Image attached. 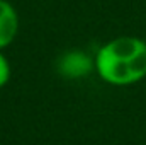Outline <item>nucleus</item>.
Here are the masks:
<instances>
[{"mask_svg":"<svg viewBox=\"0 0 146 145\" xmlns=\"http://www.w3.org/2000/svg\"><path fill=\"white\" fill-rule=\"evenodd\" d=\"M95 68L106 82L114 85L141 80L146 77V43L133 36L112 39L97 51Z\"/></svg>","mask_w":146,"mask_h":145,"instance_id":"nucleus-1","label":"nucleus"},{"mask_svg":"<svg viewBox=\"0 0 146 145\" xmlns=\"http://www.w3.org/2000/svg\"><path fill=\"white\" fill-rule=\"evenodd\" d=\"M90 68H92V60L80 51H73V53L65 55L60 62V70L66 77L85 75V73L90 72Z\"/></svg>","mask_w":146,"mask_h":145,"instance_id":"nucleus-3","label":"nucleus"},{"mask_svg":"<svg viewBox=\"0 0 146 145\" xmlns=\"http://www.w3.org/2000/svg\"><path fill=\"white\" fill-rule=\"evenodd\" d=\"M9 79H10V65L0 51V87H3L9 82Z\"/></svg>","mask_w":146,"mask_h":145,"instance_id":"nucleus-4","label":"nucleus"},{"mask_svg":"<svg viewBox=\"0 0 146 145\" xmlns=\"http://www.w3.org/2000/svg\"><path fill=\"white\" fill-rule=\"evenodd\" d=\"M17 29H19V19L15 9L7 0H0V50L14 41Z\"/></svg>","mask_w":146,"mask_h":145,"instance_id":"nucleus-2","label":"nucleus"}]
</instances>
